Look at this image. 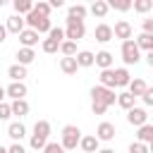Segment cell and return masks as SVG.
I'll use <instances>...</instances> for the list:
<instances>
[{"label":"cell","instance_id":"cell-1","mask_svg":"<svg viewBox=\"0 0 153 153\" xmlns=\"http://www.w3.org/2000/svg\"><path fill=\"white\" fill-rule=\"evenodd\" d=\"M24 22H26V24L31 26V31H36V33H48V31L53 29L50 17H38V14H33V12H29Z\"/></svg>","mask_w":153,"mask_h":153},{"label":"cell","instance_id":"cell-16","mask_svg":"<svg viewBox=\"0 0 153 153\" xmlns=\"http://www.w3.org/2000/svg\"><path fill=\"white\" fill-rule=\"evenodd\" d=\"M110 38H112V26H108V24H98V26H96V41L105 43V41H110Z\"/></svg>","mask_w":153,"mask_h":153},{"label":"cell","instance_id":"cell-9","mask_svg":"<svg viewBox=\"0 0 153 153\" xmlns=\"http://www.w3.org/2000/svg\"><path fill=\"white\" fill-rule=\"evenodd\" d=\"M96 134H98L96 139H100V141H110V139L115 136V124H110V122H100Z\"/></svg>","mask_w":153,"mask_h":153},{"label":"cell","instance_id":"cell-24","mask_svg":"<svg viewBox=\"0 0 153 153\" xmlns=\"http://www.w3.org/2000/svg\"><path fill=\"white\" fill-rule=\"evenodd\" d=\"M7 74L12 76V81H22V79L26 76V67H22V65H12V67L7 69Z\"/></svg>","mask_w":153,"mask_h":153},{"label":"cell","instance_id":"cell-32","mask_svg":"<svg viewBox=\"0 0 153 153\" xmlns=\"http://www.w3.org/2000/svg\"><path fill=\"white\" fill-rule=\"evenodd\" d=\"M31 12L38 14V17H50V5H48V2H36V5L31 7Z\"/></svg>","mask_w":153,"mask_h":153},{"label":"cell","instance_id":"cell-21","mask_svg":"<svg viewBox=\"0 0 153 153\" xmlns=\"http://www.w3.org/2000/svg\"><path fill=\"white\" fill-rule=\"evenodd\" d=\"M33 134H36V136L48 139V136H50V122H48V120H38V122H36V127H33Z\"/></svg>","mask_w":153,"mask_h":153},{"label":"cell","instance_id":"cell-36","mask_svg":"<svg viewBox=\"0 0 153 153\" xmlns=\"http://www.w3.org/2000/svg\"><path fill=\"white\" fill-rule=\"evenodd\" d=\"M48 33H50V38H53L55 43H62V38H65V29H60V26H57V29L53 26V29H50Z\"/></svg>","mask_w":153,"mask_h":153},{"label":"cell","instance_id":"cell-35","mask_svg":"<svg viewBox=\"0 0 153 153\" xmlns=\"http://www.w3.org/2000/svg\"><path fill=\"white\" fill-rule=\"evenodd\" d=\"M151 7H153L151 0H136V2H134V10H136V12H148Z\"/></svg>","mask_w":153,"mask_h":153},{"label":"cell","instance_id":"cell-37","mask_svg":"<svg viewBox=\"0 0 153 153\" xmlns=\"http://www.w3.org/2000/svg\"><path fill=\"white\" fill-rule=\"evenodd\" d=\"M45 143H48V139H43V136H36V134L31 136V148H36V151H38V148H45Z\"/></svg>","mask_w":153,"mask_h":153},{"label":"cell","instance_id":"cell-43","mask_svg":"<svg viewBox=\"0 0 153 153\" xmlns=\"http://www.w3.org/2000/svg\"><path fill=\"white\" fill-rule=\"evenodd\" d=\"M7 153H26V151H24V146H22V143H14V146H10V148H7Z\"/></svg>","mask_w":153,"mask_h":153},{"label":"cell","instance_id":"cell-6","mask_svg":"<svg viewBox=\"0 0 153 153\" xmlns=\"http://www.w3.org/2000/svg\"><path fill=\"white\" fill-rule=\"evenodd\" d=\"M146 120H148V115H146V110H143V108H131V110L127 112V122H129V124H134V127H143V124H146Z\"/></svg>","mask_w":153,"mask_h":153},{"label":"cell","instance_id":"cell-25","mask_svg":"<svg viewBox=\"0 0 153 153\" xmlns=\"http://www.w3.org/2000/svg\"><path fill=\"white\" fill-rule=\"evenodd\" d=\"M98 86L115 88V76H112V69H103V72H100V84H98Z\"/></svg>","mask_w":153,"mask_h":153},{"label":"cell","instance_id":"cell-48","mask_svg":"<svg viewBox=\"0 0 153 153\" xmlns=\"http://www.w3.org/2000/svg\"><path fill=\"white\" fill-rule=\"evenodd\" d=\"M98 153H115V151H98Z\"/></svg>","mask_w":153,"mask_h":153},{"label":"cell","instance_id":"cell-27","mask_svg":"<svg viewBox=\"0 0 153 153\" xmlns=\"http://www.w3.org/2000/svg\"><path fill=\"white\" fill-rule=\"evenodd\" d=\"M108 10H110V7H108V2H105V0H96V2L91 5V12H93L96 17H105V14H108Z\"/></svg>","mask_w":153,"mask_h":153},{"label":"cell","instance_id":"cell-26","mask_svg":"<svg viewBox=\"0 0 153 153\" xmlns=\"http://www.w3.org/2000/svg\"><path fill=\"white\" fill-rule=\"evenodd\" d=\"M7 134L17 141V139H22L24 134H26V127L22 124V122H14V124H10V129H7Z\"/></svg>","mask_w":153,"mask_h":153},{"label":"cell","instance_id":"cell-4","mask_svg":"<svg viewBox=\"0 0 153 153\" xmlns=\"http://www.w3.org/2000/svg\"><path fill=\"white\" fill-rule=\"evenodd\" d=\"M122 60H124V65H136L141 60V53H139V48H136V43L131 38L122 41Z\"/></svg>","mask_w":153,"mask_h":153},{"label":"cell","instance_id":"cell-46","mask_svg":"<svg viewBox=\"0 0 153 153\" xmlns=\"http://www.w3.org/2000/svg\"><path fill=\"white\" fill-rule=\"evenodd\" d=\"M2 98H5V88L0 86V103H2Z\"/></svg>","mask_w":153,"mask_h":153},{"label":"cell","instance_id":"cell-2","mask_svg":"<svg viewBox=\"0 0 153 153\" xmlns=\"http://www.w3.org/2000/svg\"><path fill=\"white\" fill-rule=\"evenodd\" d=\"M91 96H93V103H100V105H105V108L117 100L115 91H112V88H105V86H93Z\"/></svg>","mask_w":153,"mask_h":153},{"label":"cell","instance_id":"cell-7","mask_svg":"<svg viewBox=\"0 0 153 153\" xmlns=\"http://www.w3.org/2000/svg\"><path fill=\"white\" fill-rule=\"evenodd\" d=\"M5 93H7L10 98H14V100H24V96H26V86H24L22 81H12V84L5 88Z\"/></svg>","mask_w":153,"mask_h":153},{"label":"cell","instance_id":"cell-19","mask_svg":"<svg viewBox=\"0 0 153 153\" xmlns=\"http://www.w3.org/2000/svg\"><path fill=\"white\" fill-rule=\"evenodd\" d=\"M60 69H62V74H76V60L74 57H62Z\"/></svg>","mask_w":153,"mask_h":153},{"label":"cell","instance_id":"cell-12","mask_svg":"<svg viewBox=\"0 0 153 153\" xmlns=\"http://www.w3.org/2000/svg\"><path fill=\"white\" fill-rule=\"evenodd\" d=\"M33 57H36V53H33V48H19L17 50V65H22V67H26L29 62H33Z\"/></svg>","mask_w":153,"mask_h":153},{"label":"cell","instance_id":"cell-29","mask_svg":"<svg viewBox=\"0 0 153 153\" xmlns=\"http://www.w3.org/2000/svg\"><path fill=\"white\" fill-rule=\"evenodd\" d=\"M31 7H33L31 0H14V10H17V14H29Z\"/></svg>","mask_w":153,"mask_h":153},{"label":"cell","instance_id":"cell-11","mask_svg":"<svg viewBox=\"0 0 153 153\" xmlns=\"http://www.w3.org/2000/svg\"><path fill=\"white\" fill-rule=\"evenodd\" d=\"M19 41H22V45H24V48H31V45H36V43H38V33H36V31H31V29H24V31L19 33Z\"/></svg>","mask_w":153,"mask_h":153},{"label":"cell","instance_id":"cell-23","mask_svg":"<svg viewBox=\"0 0 153 153\" xmlns=\"http://www.w3.org/2000/svg\"><path fill=\"white\" fill-rule=\"evenodd\" d=\"M84 17H86V7H84V5H72V7H69V19L84 22Z\"/></svg>","mask_w":153,"mask_h":153},{"label":"cell","instance_id":"cell-5","mask_svg":"<svg viewBox=\"0 0 153 153\" xmlns=\"http://www.w3.org/2000/svg\"><path fill=\"white\" fill-rule=\"evenodd\" d=\"M86 29H84V22H74V19H67V29H65V38L76 43L79 38H84Z\"/></svg>","mask_w":153,"mask_h":153},{"label":"cell","instance_id":"cell-31","mask_svg":"<svg viewBox=\"0 0 153 153\" xmlns=\"http://www.w3.org/2000/svg\"><path fill=\"white\" fill-rule=\"evenodd\" d=\"M117 105L124 108V110H131V108H134V96H129V93H120V96H117Z\"/></svg>","mask_w":153,"mask_h":153},{"label":"cell","instance_id":"cell-39","mask_svg":"<svg viewBox=\"0 0 153 153\" xmlns=\"http://www.w3.org/2000/svg\"><path fill=\"white\" fill-rule=\"evenodd\" d=\"M43 153H65V148H62L60 143H45Z\"/></svg>","mask_w":153,"mask_h":153},{"label":"cell","instance_id":"cell-18","mask_svg":"<svg viewBox=\"0 0 153 153\" xmlns=\"http://www.w3.org/2000/svg\"><path fill=\"white\" fill-rule=\"evenodd\" d=\"M112 76H115V86H127L131 79H129V72L124 69V67H120V69H112Z\"/></svg>","mask_w":153,"mask_h":153},{"label":"cell","instance_id":"cell-30","mask_svg":"<svg viewBox=\"0 0 153 153\" xmlns=\"http://www.w3.org/2000/svg\"><path fill=\"white\" fill-rule=\"evenodd\" d=\"M60 50H62L65 57H74V55H76V43H72V41H62V43H60Z\"/></svg>","mask_w":153,"mask_h":153},{"label":"cell","instance_id":"cell-10","mask_svg":"<svg viewBox=\"0 0 153 153\" xmlns=\"http://www.w3.org/2000/svg\"><path fill=\"white\" fill-rule=\"evenodd\" d=\"M93 65H98L100 69H110L112 67V55L108 50H100L98 55H93Z\"/></svg>","mask_w":153,"mask_h":153},{"label":"cell","instance_id":"cell-42","mask_svg":"<svg viewBox=\"0 0 153 153\" xmlns=\"http://www.w3.org/2000/svg\"><path fill=\"white\" fill-rule=\"evenodd\" d=\"M91 110H93V115H103L108 108H105V105H100V103H91Z\"/></svg>","mask_w":153,"mask_h":153},{"label":"cell","instance_id":"cell-14","mask_svg":"<svg viewBox=\"0 0 153 153\" xmlns=\"http://www.w3.org/2000/svg\"><path fill=\"white\" fill-rule=\"evenodd\" d=\"M79 146L84 148V153H96L98 151V139L96 136H81L79 139Z\"/></svg>","mask_w":153,"mask_h":153},{"label":"cell","instance_id":"cell-38","mask_svg":"<svg viewBox=\"0 0 153 153\" xmlns=\"http://www.w3.org/2000/svg\"><path fill=\"white\" fill-rule=\"evenodd\" d=\"M129 153H148V146L136 141V143H131V146H129Z\"/></svg>","mask_w":153,"mask_h":153},{"label":"cell","instance_id":"cell-33","mask_svg":"<svg viewBox=\"0 0 153 153\" xmlns=\"http://www.w3.org/2000/svg\"><path fill=\"white\" fill-rule=\"evenodd\" d=\"M41 48H43V53H48V55H50V53H57V50H60V43H55L53 38H45Z\"/></svg>","mask_w":153,"mask_h":153},{"label":"cell","instance_id":"cell-8","mask_svg":"<svg viewBox=\"0 0 153 153\" xmlns=\"http://www.w3.org/2000/svg\"><path fill=\"white\" fill-rule=\"evenodd\" d=\"M112 36H117V38H122V41H129L131 38V24L129 22H117L115 24V29H112Z\"/></svg>","mask_w":153,"mask_h":153},{"label":"cell","instance_id":"cell-45","mask_svg":"<svg viewBox=\"0 0 153 153\" xmlns=\"http://www.w3.org/2000/svg\"><path fill=\"white\" fill-rule=\"evenodd\" d=\"M5 36H7V29H5V26H0V43L5 41Z\"/></svg>","mask_w":153,"mask_h":153},{"label":"cell","instance_id":"cell-47","mask_svg":"<svg viewBox=\"0 0 153 153\" xmlns=\"http://www.w3.org/2000/svg\"><path fill=\"white\" fill-rule=\"evenodd\" d=\"M0 153H7V148H2V146H0Z\"/></svg>","mask_w":153,"mask_h":153},{"label":"cell","instance_id":"cell-40","mask_svg":"<svg viewBox=\"0 0 153 153\" xmlns=\"http://www.w3.org/2000/svg\"><path fill=\"white\" fill-rule=\"evenodd\" d=\"M7 117H12V110L7 103H0V120H7Z\"/></svg>","mask_w":153,"mask_h":153},{"label":"cell","instance_id":"cell-13","mask_svg":"<svg viewBox=\"0 0 153 153\" xmlns=\"http://www.w3.org/2000/svg\"><path fill=\"white\" fill-rule=\"evenodd\" d=\"M127 86H129V96H134V98H136V96H143V91L148 88V84H146L143 79H134V81H129Z\"/></svg>","mask_w":153,"mask_h":153},{"label":"cell","instance_id":"cell-41","mask_svg":"<svg viewBox=\"0 0 153 153\" xmlns=\"http://www.w3.org/2000/svg\"><path fill=\"white\" fill-rule=\"evenodd\" d=\"M141 98H143V103H146V105H153V88H146Z\"/></svg>","mask_w":153,"mask_h":153},{"label":"cell","instance_id":"cell-28","mask_svg":"<svg viewBox=\"0 0 153 153\" xmlns=\"http://www.w3.org/2000/svg\"><path fill=\"white\" fill-rule=\"evenodd\" d=\"M136 48H143V50H153V36L151 33H141L139 41H134Z\"/></svg>","mask_w":153,"mask_h":153},{"label":"cell","instance_id":"cell-34","mask_svg":"<svg viewBox=\"0 0 153 153\" xmlns=\"http://www.w3.org/2000/svg\"><path fill=\"white\" fill-rule=\"evenodd\" d=\"M108 7L124 12V10H129V7H131V2H129V0H112V2H108Z\"/></svg>","mask_w":153,"mask_h":153},{"label":"cell","instance_id":"cell-20","mask_svg":"<svg viewBox=\"0 0 153 153\" xmlns=\"http://www.w3.org/2000/svg\"><path fill=\"white\" fill-rule=\"evenodd\" d=\"M10 110H12V115L24 117V115H29V103H26V100H14V103L10 105Z\"/></svg>","mask_w":153,"mask_h":153},{"label":"cell","instance_id":"cell-15","mask_svg":"<svg viewBox=\"0 0 153 153\" xmlns=\"http://www.w3.org/2000/svg\"><path fill=\"white\" fill-rule=\"evenodd\" d=\"M5 29L12 31V33H22V31H24V19H22L19 14H14V17L7 19V26H5Z\"/></svg>","mask_w":153,"mask_h":153},{"label":"cell","instance_id":"cell-17","mask_svg":"<svg viewBox=\"0 0 153 153\" xmlns=\"http://www.w3.org/2000/svg\"><path fill=\"white\" fill-rule=\"evenodd\" d=\"M74 60H76V67H91V65H93V53L81 50V53L74 55Z\"/></svg>","mask_w":153,"mask_h":153},{"label":"cell","instance_id":"cell-44","mask_svg":"<svg viewBox=\"0 0 153 153\" xmlns=\"http://www.w3.org/2000/svg\"><path fill=\"white\" fill-rule=\"evenodd\" d=\"M153 31V19H146L143 22V33H151Z\"/></svg>","mask_w":153,"mask_h":153},{"label":"cell","instance_id":"cell-22","mask_svg":"<svg viewBox=\"0 0 153 153\" xmlns=\"http://www.w3.org/2000/svg\"><path fill=\"white\" fill-rule=\"evenodd\" d=\"M151 141H153V127H151V124H143V127L139 129V143H146V146H148Z\"/></svg>","mask_w":153,"mask_h":153},{"label":"cell","instance_id":"cell-3","mask_svg":"<svg viewBox=\"0 0 153 153\" xmlns=\"http://www.w3.org/2000/svg\"><path fill=\"white\" fill-rule=\"evenodd\" d=\"M79 139H81V131H79V127H74V124H67L65 129H62V148L67 151V148H76V143H79Z\"/></svg>","mask_w":153,"mask_h":153}]
</instances>
